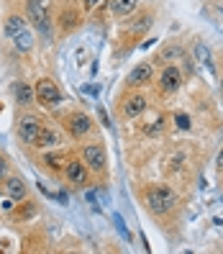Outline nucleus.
<instances>
[{
  "instance_id": "15",
  "label": "nucleus",
  "mask_w": 223,
  "mask_h": 254,
  "mask_svg": "<svg viewBox=\"0 0 223 254\" xmlns=\"http://www.w3.org/2000/svg\"><path fill=\"white\" fill-rule=\"evenodd\" d=\"M36 216H39V203L34 198H23V200H18V205L10 208V218L13 221H21V223L31 221Z\"/></svg>"
},
{
  "instance_id": "11",
  "label": "nucleus",
  "mask_w": 223,
  "mask_h": 254,
  "mask_svg": "<svg viewBox=\"0 0 223 254\" xmlns=\"http://www.w3.org/2000/svg\"><path fill=\"white\" fill-rule=\"evenodd\" d=\"M62 175H64V180L74 188H85L87 183H90V170H87V164L82 162V157H69Z\"/></svg>"
},
{
  "instance_id": "20",
  "label": "nucleus",
  "mask_w": 223,
  "mask_h": 254,
  "mask_svg": "<svg viewBox=\"0 0 223 254\" xmlns=\"http://www.w3.org/2000/svg\"><path fill=\"white\" fill-rule=\"evenodd\" d=\"M192 54H195L198 64H200L203 69H208V74H211V77H216V64H213V54H211V49H208L203 41H195V47H192Z\"/></svg>"
},
{
  "instance_id": "9",
  "label": "nucleus",
  "mask_w": 223,
  "mask_h": 254,
  "mask_svg": "<svg viewBox=\"0 0 223 254\" xmlns=\"http://www.w3.org/2000/svg\"><path fill=\"white\" fill-rule=\"evenodd\" d=\"M82 162L87 164V170L103 175L108 170V152H106V144H85L82 146Z\"/></svg>"
},
{
  "instance_id": "6",
  "label": "nucleus",
  "mask_w": 223,
  "mask_h": 254,
  "mask_svg": "<svg viewBox=\"0 0 223 254\" xmlns=\"http://www.w3.org/2000/svg\"><path fill=\"white\" fill-rule=\"evenodd\" d=\"M34 93H36V103L41 108H56V106H62V100H64V95H62V90L56 87V82L54 80H49V77H41V80H36V85H34Z\"/></svg>"
},
{
  "instance_id": "16",
  "label": "nucleus",
  "mask_w": 223,
  "mask_h": 254,
  "mask_svg": "<svg viewBox=\"0 0 223 254\" xmlns=\"http://www.w3.org/2000/svg\"><path fill=\"white\" fill-rule=\"evenodd\" d=\"M34 146L36 149H54V146H62V133H59L54 126H47L44 124V128L39 131V136H36V141H34Z\"/></svg>"
},
{
  "instance_id": "12",
  "label": "nucleus",
  "mask_w": 223,
  "mask_h": 254,
  "mask_svg": "<svg viewBox=\"0 0 223 254\" xmlns=\"http://www.w3.org/2000/svg\"><path fill=\"white\" fill-rule=\"evenodd\" d=\"M152 82H154V64L152 62H141V64H136L128 72L126 90H141V87L152 85Z\"/></svg>"
},
{
  "instance_id": "14",
  "label": "nucleus",
  "mask_w": 223,
  "mask_h": 254,
  "mask_svg": "<svg viewBox=\"0 0 223 254\" xmlns=\"http://www.w3.org/2000/svg\"><path fill=\"white\" fill-rule=\"evenodd\" d=\"M3 190H5V195H8L13 203L28 198V185L21 180V177H16V175H5V177H3Z\"/></svg>"
},
{
  "instance_id": "3",
  "label": "nucleus",
  "mask_w": 223,
  "mask_h": 254,
  "mask_svg": "<svg viewBox=\"0 0 223 254\" xmlns=\"http://www.w3.org/2000/svg\"><path fill=\"white\" fill-rule=\"evenodd\" d=\"M62 126L67 128V133L74 141H85V139H90L95 133V121L85 111H69L62 118Z\"/></svg>"
},
{
  "instance_id": "1",
  "label": "nucleus",
  "mask_w": 223,
  "mask_h": 254,
  "mask_svg": "<svg viewBox=\"0 0 223 254\" xmlns=\"http://www.w3.org/2000/svg\"><path fill=\"white\" fill-rule=\"evenodd\" d=\"M141 195V203L149 213H152L154 218H167L177 211V205H180V195L169 188V185H159V183H152L139 190Z\"/></svg>"
},
{
  "instance_id": "27",
  "label": "nucleus",
  "mask_w": 223,
  "mask_h": 254,
  "mask_svg": "<svg viewBox=\"0 0 223 254\" xmlns=\"http://www.w3.org/2000/svg\"><path fill=\"white\" fill-rule=\"evenodd\" d=\"M216 167H218V172H223V146H221V152L216 157Z\"/></svg>"
},
{
  "instance_id": "23",
  "label": "nucleus",
  "mask_w": 223,
  "mask_h": 254,
  "mask_svg": "<svg viewBox=\"0 0 223 254\" xmlns=\"http://www.w3.org/2000/svg\"><path fill=\"white\" fill-rule=\"evenodd\" d=\"M16 103L21 108H28L31 103H36V93H34V87L28 82H18L16 85Z\"/></svg>"
},
{
  "instance_id": "5",
  "label": "nucleus",
  "mask_w": 223,
  "mask_h": 254,
  "mask_svg": "<svg viewBox=\"0 0 223 254\" xmlns=\"http://www.w3.org/2000/svg\"><path fill=\"white\" fill-rule=\"evenodd\" d=\"M149 111V98L141 90H126L118 100V116L126 118V121H133Z\"/></svg>"
},
{
  "instance_id": "2",
  "label": "nucleus",
  "mask_w": 223,
  "mask_h": 254,
  "mask_svg": "<svg viewBox=\"0 0 223 254\" xmlns=\"http://www.w3.org/2000/svg\"><path fill=\"white\" fill-rule=\"evenodd\" d=\"M26 18L31 23L36 31L52 41V34H54V18H52V0H26Z\"/></svg>"
},
{
  "instance_id": "10",
  "label": "nucleus",
  "mask_w": 223,
  "mask_h": 254,
  "mask_svg": "<svg viewBox=\"0 0 223 254\" xmlns=\"http://www.w3.org/2000/svg\"><path fill=\"white\" fill-rule=\"evenodd\" d=\"M67 159H69V154L64 152V149H59V146H54V149H44L41 157H39V167H41L44 172H49V175L56 177V175H62V172H64Z\"/></svg>"
},
{
  "instance_id": "25",
  "label": "nucleus",
  "mask_w": 223,
  "mask_h": 254,
  "mask_svg": "<svg viewBox=\"0 0 223 254\" xmlns=\"http://www.w3.org/2000/svg\"><path fill=\"white\" fill-rule=\"evenodd\" d=\"M98 3H100V0H82V10H85V13H90Z\"/></svg>"
},
{
  "instance_id": "28",
  "label": "nucleus",
  "mask_w": 223,
  "mask_h": 254,
  "mask_svg": "<svg viewBox=\"0 0 223 254\" xmlns=\"http://www.w3.org/2000/svg\"><path fill=\"white\" fill-rule=\"evenodd\" d=\"M218 80H221V98H223V74H221V77H218Z\"/></svg>"
},
{
  "instance_id": "22",
  "label": "nucleus",
  "mask_w": 223,
  "mask_h": 254,
  "mask_svg": "<svg viewBox=\"0 0 223 254\" xmlns=\"http://www.w3.org/2000/svg\"><path fill=\"white\" fill-rule=\"evenodd\" d=\"M185 164H187V152L185 149H174L167 159V164H165V170H167V175H177V172L185 170Z\"/></svg>"
},
{
  "instance_id": "19",
  "label": "nucleus",
  "mask_w": 223,
  "mask_h": 254,
  "mask_svg": "<svg viewBox=\"0 0 223 254\" xmlns=\"http://www.w3.org/2000/svg\"><path fill=\"white\" fill-rule=\"evenodd\" d=\"M139 8V0H108V10L113 18H128L133 10Z\"/></svg>"
},
{
  "instance_id": "7",
  "label": "nucleus",
  "mask_w": 223,
  "mask_h": 254,
  "mask_svg": "<svg viewBox=\"0 0 223 254\" xmlns=\"http://www.w3.org/2000/svg\"><path fill=\"white\" fill-rule=\"evenodd\" d=\"M44 128V118L36 113H21L18 116V124H16V133H18V141L23 146H34L39 131Z\"/></svg>"
},
{
  "instance_id": "24",
  "label": "nucleus",
  "mask_w": 223,
  "mask_h": 254,
  "mask_svg": "<svg viewBox=\"0 0 223 254\" xmlns=\"http://www.w3.org/2000/svg\"><path fill=\"white\" fill-rule=\"evenodd\" d=\"M174 126L182 128V131H190L192 128V118L187 113H174Z\"/></svg>"
},
{
  "instance_id": "8",
  "label": "nucleus",
  "mask_w": 223,
  "mask_h": 254,
  "mask_svg": "<svg viewBox=\"0 0 223 254\" xmlns=\"http://www.w3.org/2000/svg\"><path fill=\"white\" fill-rule=\"evenodd\" d=\"M182 82H185V74H182V69L177 67L174 62L172 64H162V72H159V77H157V87H159L162 95L177 93L182 87Z\"/></svg>"
},
{
  "instance_id": "21",
  "label": "nucleus",
  "mask_w": 223,
  "mask_h": 254,
  "mask_svg": "<svg viewBox=\"0 0 223 254\" xmlns=\"http://www.w3.org/2000/svg\"><path fill=\"white\" fill-rule=\"evenodd\" d=\"M10 41H13V47H16V52H18V54H28V52L34 49V44H36L34 31H31L28 26H26V28H21V31H18L16 36H13Z\"/></svg>"
},
{
  "instance_id": "13",
  "label": "nucleus",
  "mask_w": 223,
  "mask_h": 254,
  "mask_svg": "<svg viewBox=\"0 0 223 254\" xmlns=\"http://www.w3.org/2000/svg\"><path fill=\"white\" fill-rule=\"evenodd\" d=\"M56 28L62 34H72L77 31V28L82 26V8H74V5H64L62 10L56 13Z\"/></svg>"
},
{
  "instance_id": "26",
  "label": "nucleus",
  "mask_w": 223,
  "mask_h": 254,
  "mask_svg": "<svg viewBox=\"0 0 223 254\" xmlns=\"http://www.w3.org/2000/svg\"><path fill=\"white\" fill-rule=\"evenodd\" d=\"M5 175H8V159L0 157V177H5Z\"/></svg>"
},
{
  "instance_id": "18",
  "label": "nucleus",
  "mask_w": 223,
  "mask_h": 254,
  "mask_svg": "<svg viewBox=\"0 0 223 254\" xmlns=\"http://www.w3.org/2000/svg\"><path fill=\"white\" fill-rule=\"evenodd\" d=\"M28 26V18H26V13H8L5 16V23H3V36L5 39H13L21 28Z\"/></svg>"
},
{
  "instance_id": "17",
  "label": "nucleus",
  "mask_w": 223,
  "mask_h": 254,
  "mask_svg": "<svg viewBox=\"0 0 223 254\" xmlns=\"http://www.w3.org/2000/svg\"><path fill=\"white\" fill-rule=\"evenodd\" d=\"M185 57V47L182 44H177V41H169V44H165L159 52H157V62H162V64H172L174 59H182Z\"/></svg>"
},
{
  "instance_id": "4",
  "label": "nucleus",
  "mask_w": 223,
  "mask_h": 254,
  "mask_svg": "<svg viewBox=\"0 0 223 254\" xmlns=\"http://www.w3.org/2000/svg\"><path fill=\"white\" fill-rule=\"evenodd\" d=\"M126 23H123V36H126V41H133L136 44L139 39H144L146 34H149V28L154 26V10L152 8H146V10H133L128 18H123Z\"/></svg>"
}]
</instances>
